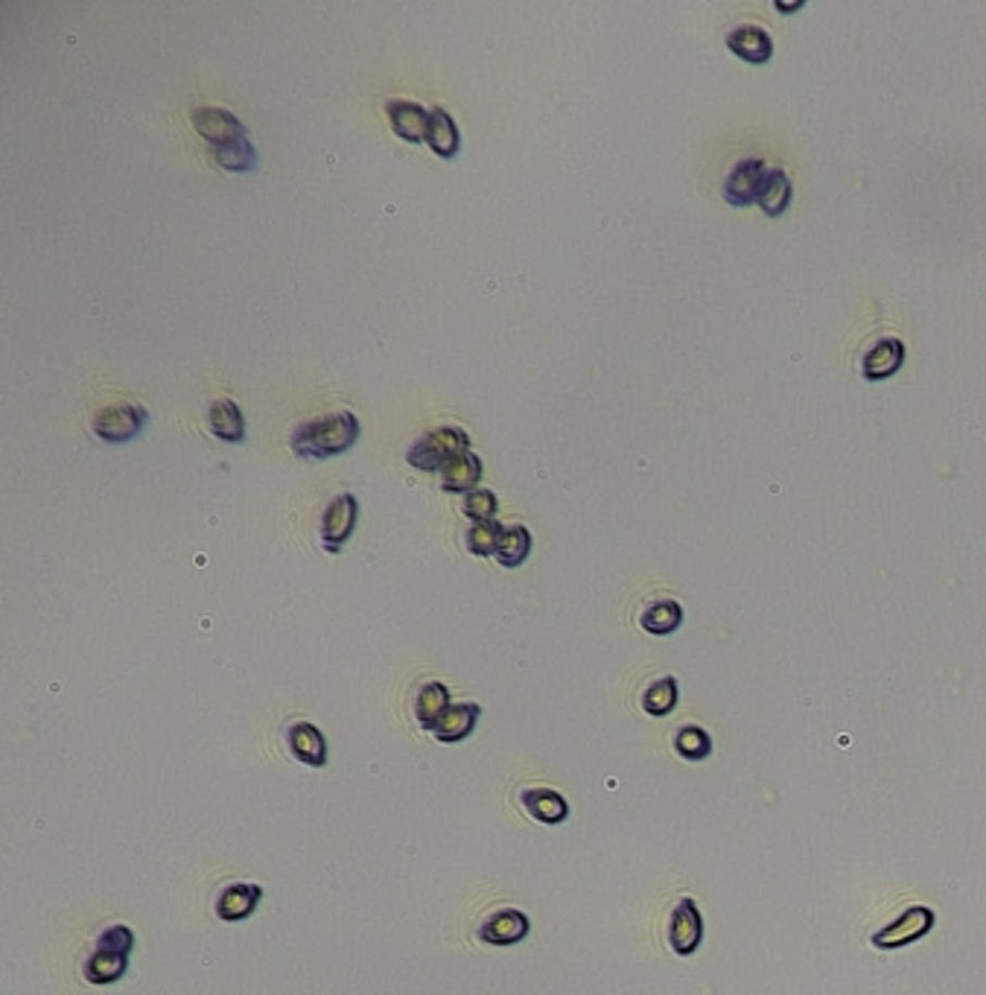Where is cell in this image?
Masks as SVG:
<instances>
[{
    "label": "cell",
    "instance_id": "obj_1",
    "mask_svg": "<svg viewBox=\"0 0 986 995\" xmlns=\"http://www.w3.org/2000/svg\"><path fill=\"white\" fill-rule=\"evenodd\" d=\"M359 439V420L350 409L328 411L319 418L301 420L289 435V447L304 458H328L345 453Z\"/></svg>",
    "mask_w": 986,
    "mask_h": 995
},
{
    "label": "cell",
    "instance_id": "obj_2",
    "mask_svg": "<svg viewBox=\"0 0 986 995\" xmlns=\"http://www.w3.org/2000/svg\"><path fill=\"white\" fill-rule=\"evenodd\" d=\"M135 949V934L123 922H114L100 934V941L94 946L91 958L85 963L83 975L88 984H114L126 975L128 955Z\"/></svg>",
    "mask_w": 986,
    "mask_h": 995
},
{
    "label": "cell",
    "instance_id": "obj_3",
    "mask_svg": "<svg viewBox=\"0 0 986 995\" xmlns=\"http://www.w3.org/2000/svg\"><path fill=\"white\" fill-rule=\"evenodd\" d=\"M465 450H470V435L456 423H441L411 441L406 450V462L418 470H441L449 458H456Z\"/></svg>",
    "mask_w": 986,
    "mask_h": 995
},
{
    "label": "cell",
    "instance_id": "obj_4",
    "mask_svg": "<svg viewBox=\"0 0 986 995\" xmlns=\"http://www.w3.org/2000/svg\"><path fill=\"white\" fill-rule=\"evenodd\" d=\"M149 420V411L135 401H118L102 406L94 415L91 427L102 441H128L144 430Z\"/></svg>",
    "mask_w": 986,
    "mask_h": 995
},
{
    "label": "cell",
    "instance_id": "obj_5",
    "mask_svg": "<svg viewBox=\"0 0 986 995\" xmlns=\"http://www.w3.org/2000/svg\"><path fill=\"white\" fill-rule=\"evenodd\" d=\"M357 517H359L357 493L338 491L336 496H333V500L328 503V508L321 512V523H319L321 543H324L330 552H338V549L347 543V538L354 535V529H357Z\"/></svg>",
    "mask_w": 986,
    "mask_h": 995
},
{
    "label": "cell",
    "instance_id": "obj_6",
    "mask_svg": "<svg viewBox=\"0 0 986 995\" xmlns=\"http://www.w3.org/2000/svg\"><path fill=\"white\" fill-rule=\"evenodd\" d=\"M934 929V911L932 908H925V905H913L908 911L893 920L890 925H885L882 932L873 934V946L882 951L887 949H902V946H911V943L923 941L925 934Z\"/></svg>",
    "mask_w": 986,
    "mask_h": 995
},
{
    "label": "cell",
    "instance_id": "obj_7",
    "mask_svg": "<svg viewBox=\"0 0 986 995\" xmlns=\"http://www.w3.org/2000/svg\"><path fill=\"white\" fill-rule=\"evenodd\" d=\"M703 941V920L698 905L689 896H680L677 905L668 913V946L677 955H694Z\"/></svg>",
    "mask_w": 986,
    "mask_h": 995
},
{
    "label": "cell",
    "instance_id": "obj_8",
    "mask_svg": "<svg viewBox=\"0 0 986 995\" xmlns=\"http://www.w3.org/2000/svg\"><path fill=\"white\" fill-rule=\"evenodd\" d=\"M190 123L205 140H210V147L231 144L237 137H248V128L243 126V120L234 111L222 109V106H196L190 111Z\"/></svg>",
    "mask_w": 986,
    "mask_h": 995
},
{
    "label": "cell",
    "instance_id": "obj_9",
    "mask_svg": "<svg viewBox=\"0 0 986 995\" xmlns=\"http://www.w3.org/2000/svg\"><path fill=\"white\" fill-rule=\"evenodd\" d=\"M531 932L529 917L520 908H500L493 911L479 929V941L488 946H514V943L526 941Z\"/></svg>",
    "mask_w": 986,
    "mask_h": 995
},
{
    "label": "cell",
    "instance_id": "obj_10",
    "mask_svg": "<svg viewBox=\"0 0 986 995\" xmlns=\"http://www.w3.org/2000/svg\"><path fill=\"white\" fill-rule=\"evenodd\" d=\"M767 167L762 158H741L732 164V170L724 179V196L732 205H750L753 199H759L762 182H765Z\"/></svg>",
    "mask_w": 986,
    "mask_h": 995
},
{
    "label": "cell",
    "instance_id": "obj_11",
    "mask_svg": "<svg viewBox=\"0 0 986 995\" xmlns=\"http://www.w3.org/2000/svg\"><path fill=\"white\" fill-rule=\"evenodd\" d=\"M260 899H263V887L255 885V882H231L217 896L213 911L222 922H243L257 911Z\"/></svg>",
    "mask_w": 986,
    "mask_h": 995
},
{
    "label": "cell",
    "instance_id": "obj_12",
    "mask_svg": "<svg viewBox=\"0 0 986 995\" xmlns=\"http://www.w3.org/2000/svg\"><path fill=\"white\" fill-rule=\"evenodd\" d=\"M904 359V342L899 336H878L873 339L864 351V359H861V368H864V377L870 380H882V377H890L896 368L902 366Z\"/></svg>",
    "mask_w": 986,
    "mask_h": 995
},
{
    "label": "cell",
    "instance_id": "obj_13",
    "mask_svg": "<svg viewBox=\"0 0 986 995\" xmlns=\"http://www.w3.org/2000/svg\"><path fill=\"white\" fill-rule=\"evenodd\" d=\"M520 803L534 821L546 823V826H557V823H564L569 818L567 797L555 791V788H526L520 795Z\"/></svg>",
    "mask_w": 986,
    "mask_h": 995
},
{
    "label": "cell",
    "instance_id": "obj_14",
    "mask_svg": "<svg viewBox=\"0 0 986 995\" xmlns=\"http://www.w3.org/2000/svg\"><path fill=\"white\" fill-rule=\"evenodd\" d=\"M286 739H289V750L295 753V759H301L304 765H328V741H324V733L312 722H295L286 733Z\"/></svg>",
    "mask_w": 986,
    "mask_h": 995
},
{
    "label": "cell",
    "instance_id": "obj_15",
    "mask_svg": "<svg viewBox=\"0 0 986 995\" xmlns=\"http://www.w3.org/2000/svg\"><path fill=\"white\" fill-rule=\"evenodd\" d=\"M482 458L476 456L473 450H465V453H458L456 458H449L447 465L441 467V488L449 493H467L479 488V479H482Z\"/></svg>",
    "mask_w": 986,
    "mask_h": 995
},
{
    "label": "cell",
    "instance_id": "obj_16",
    "mask_svg": "<svg viewBox=\"0 0 986 995\" xmlns=\"http://www.w3.org/2000/svg\"><path fill=\"white\" fill-rule=\"evenodd\" d=\"M385 114L392 120V128L406 140H427L430 128V111L415 100H389Z\"/></svg>",
    "mask_w": 986,
    "mask_h": 995
},
{
    "label": "cell",
    "instance_id": "obj_17",
    "mask_svg": "<svg viewBox=\"0 0 986 995\" xmlns=\"http://www.w3.org/2000/svg\"><path fill=\"white\" fill-rule=\"evenodd\" d=\"M727 47L748 62H767L774 53V38L759 24H739L727 33Z\"/></svg>",
    "mask_w": 986,
    "mask_h": 995
},
{
    "label": "cell",
    "instance_id": "obj_18",
    "mask_svg": "<svg viewBox=\"0 0 986 995\" xmlns=\"http://www.w3.org/2000/svg\"><path fill=\"white\" fill-rule=\"evenodd\" d=\"M479 703H453L444 718L435 724V730L432 736L441 741V745H456V741H465L470 733L476 730V724H479Z\"/></svg>",
    "mask_w": 986,
    "mask_h": 995
},
{
    "label": "cell",
    "instance_id": "obj_19",
    "mask_svg": "<svg viewBox=\"0 0 986 995\" xmlns=\"http://www.w3.org/2000/svg\"><path fill=\"white\" fill-rule=\"evenodd\" d=\"M449 707H453L449 689L439 680H427L415 695V715H418V724L423 730H435V724L444 718Z\"/></svg>",
    "mask_w": 986,
    "mask_h": 995
},
{
    "label": "cell",
    "instance_id": "obj_20",
    "mask_svg": "<svg viewBox=\"0 0 986 995\" xmlns=\"http://www.w3.org/2000/svg\"><path fill=\"white\" fill-rule=\"evenodd\" d=\"M208 427L210 432L222 441L246 439V418H243L237 401H231V397H217V401H210Z\"/></svg>",
    "mask_w": 986,
    "mask_h": 995
},
{
    "label": "cell",
    "instance_id": "obj_21",
    "mask_svg": "<svg viewBox=\"0 0 986 995\" xmlns=\"http://www.w3.org/2000/svg\"><path fill=\"white\" fill-rule=\"evenodd\" d=\"M427 144H430L441 158H453L461 147V132H458L456 120L444 106H432L430 128H427Z\"/></svg>",
    "mask_w": 986,
    "mask_h": 995
},
{
    "label": "cell",
    "instance_id": "obj_22",
    "mask_svg": "<svg viewBox=\"0 0 986 995\" xmlns=\"http://www.w3.org/2000/svg\"><path fill=\"white\" fill-rule=\"evenodd\" d=\"M680 622H683V607L677 599H668V595H660V599H651L640 613V625L649 634H671V630L680 628Z\"/></svg>",
    "mask_w": 986,
    "mask_h": 995
},
{
    "label": "cell",
    "instance_id": "obj_23",
    "mask_svg": "<svg viewBox=\"0 0 986 995\" xmlns=\"http://www.w3.org/2000/svg\"><path fill=\"white\" fill-rule=\"evenodd\" d=\"M531 552V531L522 523H508L500 535L496 561L503 566H520Z\"/></svg>",
    "mask_w": 986,
    "mask_h": 995
},
{
    "label": "cell",
    "instance_id": "obj_24",
    "mask_svg": "<svg viewBox=\"0 0 986 995\" xmlns=\"http://www.w3.org/2000/svg\"><path fill=\"white\" fill-rule=\"evenodd\" d=\"M788 201H791V179L786 175V170L767 167L765 182H762V191H759V205L765 208V213L777 217V213H782L788 208Z\"/></svg>",
    "mask_w": 986,
    "mask_h": 995
},
{
    "label": "cell",
    "instance_id": "obj_25",
    "mask_svg": "<svg viewBox=\"0 0 986 995\" xmlns=\"http://www.w3.org/2000/svg\"><path fill=\"white\" fill-rule=\"evenodd\" d=\"M208 152L217 164L225 167V170H234V173L255 170V164H257V149L248 137H237V140H231V144H217V147H208Z\"/></svg>",
    "mask_w": 986,
    "mask_h": 995
},
{
    "label": "cell",
    "instance_id": "obj_26",
    "mask_svg": "<svg viewBox=\"0 0 986 995\" xmlns=\"http://www.w3.org/2000/svg\"><path fill=\"white\" fill-rule=\"evenodd\" d=\"M677 707V680L671 675L657 677L654 684L645 686V692H642V710L649 715H668Z\"/></svg>",
    "mask_w": 986,
    "mask_h": 995
},
{
    "label": "cell",
    "instance_id": "obj_27",
    "mask_svg": "<svg viewBox=\"0 0 986 995\" xmlns=\"http://www.w3.org/2000/svg\"><path fill=\"white\" fill-rule=\"evenodd\" d=\"M675 750L683 759H689V762H701V759H710V753H713V739L701 727L686 724V727H680L675 733Z\"/></svg>",
    "mask_w": 986,
    "mask_h": 995
},
{
    "label": "cell",
    "instance_id": "obj_28",
    "mask_svg": "<svg viewBox=\"0 0 986 995\" xmlns=\"http://www.w3.org/2000/svg\"><path fill=\"white\" fill-rule=\"evenodd\" d=\"M503 529L505 526L496 520V517H493V520L473 523L465 535L467 549H470L473 555H482V557L496 555V546H500V535H503Z\"/></svg>",
    "mask_w": 986,
    "mask_h": 995
},
{
    "label": "cell",
    "instance_id": "obj_29",
    "mask_svg": "<svg viewBox=\"0 0 986 995\" xmlns=\"http://www.w3.org/2000/svg\"><path fill=\"white\" fill-rule=\"evenodd\" d=\"M496 493L491 488H473V491L465 493V503H461V512L470 517L473 523L479 520H493V514H496Z\"/></svg>",
    "mask_w": 986,
    "mask_h": 995
}]
</instances>
